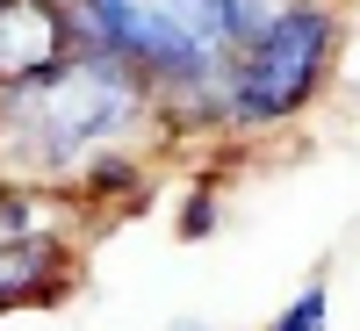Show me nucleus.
<instances>
[{
	"label": "nucleus",
	"mask_w": 360,
	"mask_h": 331,
	"mask_svg": "<svg viewBox=\"0 0 360 331\" xmlns=\"http://www.w3.org/2000/svg\"><path fill=\"white\" fill-rule=\"evenodd\" d=\"M108 51L159 72H209L238 44L231 0H86Z\"/></svg>",
	"instance_id": "obj_1"
},
{
	"label": "nucleus",
	"mask_w": 360,
	"mask_h": 331,
	"mask_svg": "<svg viewBox=\"0 0 360 331\" xmlns=\"http://www.w3.org/2000/svg\"><path fill=\"white\" fill-rule=\"evenodd\" d=\"M8 101H15V123L37 130L51 152H79L130 115V79L108 58H58L51 72L15 79Z\"/></svg>",
	"instance_id": "obj_2"
},
{
	"label": "nucleus",
	"mask_w": 360,
	"mask_h": 331,
	"mask_svg": "<svg viewBox=\"0 0 360 331\" xmlns=\"http://www.w3.org/2000/svg\"><path fill=\"white\" fill-rule=\"evenodd\" d=\"M324 44H332V22L310 8H288L274 29H259L245 65H238V108L245 115H288L310 101V86L324 72Z\"/></svg>",
	"instance_id": "obj_3"
},
{
	"label": "nucleus",
	"mask_w": 360,
	"mask_h": 331,
	"mask_svg": "<svg viewBox=\"0 0 360 331\" xmlns=\"http://www.w3.org/2000/svg\"><path fill=\"white\" fill-rule=\"evenodd\" d=\"M65 58V29H58L51 0H0V79H29V72H51Z\"/></svg>",
	"instance_id": "obj_4"
},
{
	"label": "nucleus",
	"mask_w": 360,
	"mask_h": 331,
	"mask_svg": "<svg viewBox=\"0 0 360 331\" xmlns=\"http://www.w3.org/2000/svg\"><path fill=\"white\" fill-rule=\"evenodd\" d=\"M274 331H324V288H310V295H303V303H295Z\"/></svg>",
	"instance_id": "obj_5"
}]
</instances>
